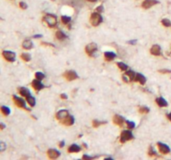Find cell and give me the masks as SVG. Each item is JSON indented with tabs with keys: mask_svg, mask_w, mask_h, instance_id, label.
I'll use <instances>...</instances> for the list:
<instances>
[{
	"mask_svg": "<svg viewBox=\"0 0 171 160\" xmlns=\"http://www.w3.org/2000/svg\"><path fill=\"white\" fill-rule=\"evenodd\" d=\"M44 21L49 28H54L57 24V18L53 14H46L44 17Z\"/></svg>",
	"mask_w": 171,
	"mask_h": 160,
	"instance_id": "1",
	"label": "cell"
},
{
	"mask_svg": "<svg viewBox=\"0 0 171 160\" xmlns=\"http://www.w3.org/2000/svg\"><path fill=\"white\" fill-rule=\"evenodd\" d=\"M103 22L102 16L98 13H93L90 17V23L93 27L99 26V24Z\"/></svg>",
	"mask_w": 171,
	"mask_h": 160,
	"instance_id": "2",
	"label": "cell"
},
{
	"mask_svg": "<svg viewBox=\"0 0 171 160\" xmlns=\"http://www.w3.org/2000/svg\"><path fill=\"white\" fill-rule=\"evenodd\" d=\"M133 138H134V135L132 132L129 130H124L120 134V142L122 144H124V143L127 141H129V140Z\"/></svg>",
	"mask_w": 171,
	"mask_h": 160,
	"instance_id": "3",
	"label": "cell"
},
{
	"mask_svg": "<svg viewBox=\"0 0 171 160\" xmlns=\"http://www.w3.org/2000/svg\"><path fill=\"white\" fill-rule=\"evenodd\" d=\"M13 98L14 103H15V104H16L18 108H24V109L28 110V111H29V110H30L29 108H28L26 107V104H25V101H24V100L23 99V98H19V97L16 96V95H14V96L13 97Z\"/></svg>",
	"mask_w": 171,
	"mask_h": 160,
	"instance_id": "4",
	"label": "cell"
},
{
	"mask_svg": "<svg viewBox=\"0 0 171 160\" xmlns=\"http://www.w3.org/2000/svg\"><path fill=\"white\" fill-rule=\"evenodd\" d=\"M64 78H66L68 81H73V80L78 78L79 76L75 71L69 70V71H67V72L64 73Z\"/></svg>",
	"mask_w": 171,
	"mask_h": 160,
	"instance_id": "5",
	"label": "cell"
},
{
	"mask_svg": "<svg viewBox=\"0 0 171 160\" xmlns=\"http://www.w3.org/2000/svg\"><path fill=\"white\" fill-rule=\"evenodd\" d=\"M3 56H4V58L7 60L8 62H13L14 60H15V57H16V54L14 53L12 51H4L3 52Z\"/></svg>",
	"mask_w": 171,
	"mask_h": 160,
	"instance_id": "6",
	"label": "cell"
},
{
	"mask_svg": "<svg viewBox=\"0 0 171 160\" xmlns=\"http://www.w3.org/2000/svg\"><path fill=\"white\" fill-rule=\"evenodd\" d=\"M157 145H158L159 152H160L162 154H168L170 153V148L167 144L159 142V143H157Z\"/></svg>",
	"mask_w": 171,
	"mask_h": 160,
	"instance_id": "7",
	"label": "cell"
},
{
	"mask_svg": "<svg viewBox=\"0 0 171 160\" xmlns=\"http://www.w3.org/2000/svg\"><path fill=\"white\" fill-rule=\"evenodd\" d=\"M97 44H94V43H91V44H88L86 47H85V51L86 53L89 54V56H92V53H93L97 50Z\"/></svg>",
	"mask_w": 171,
	"mask_h": 160,
	"instance_id": "8",
	"label": "cell"
},
{
	"mask_svg": "<svg viewBox=\"0 0 171 160\" xmlns=\"http://www.w3.org/2000/svg\"><path fill=\"white\" fill-rule=\"evenodd\" d=\"M48 158H51V159H55V158H58L59 156H60V153L59 152L58 150L56 149H53V148H51V149H48Z\"/></svg>",
	"mask_w": 171,
	"mask_h": 160,
	"instance_id": "9",
	"label": "cell"
},
{
	"mask_svg": "<svg viewBox=\"0 0 171 160\" xmlns=\"http://www.w3.org/2000/svg\"><path fill=\"white\" fill-rule=\"evenodd\" d=\"M32 86H33V88H34L35 90H37V91H39V90H42L43 88H44L45 87H44V85L42 84L41 83V81L40 80H39V79H34V80H33V82H32Z\"/></svg>",
	"mask_w": 171,
	"mask_h": 160,
	"instance_id": "10",
	"label": "cell"
},
{
	"mask_svg": "<svg viewBox=\"0 0 171 160\" xmlns=\"http://www.w3.org/2000/svg\"><path fill=\"white\" fill-rule=\"evenodd\" d=\"M159 4V2L157 0H144L143 2V4H142V7L145 9H148V8H151L154 5Z\"/></svg>",
	"mask_w": 171,
	"mask_h": 160,
	"instance_id": "11",
	"label": "cell"
},
{
	"mask_svg": "<svg viewBox=\"0 0 171 160\" xmlns=\"http://www.w3.org/2000/svg\"><path fill=\"white\" fill-rule=\"evenodd\" d=\"M68 116V112L65 109H62L56 113V118L58 120H64Z\"/></svg>",
	"mask_w": 171,
	"mask_h": 160,
	"instance_id": "12",
	"label": "cell"
},
{
	"mask_svg": "<svg viewBox=\"0 0 171 160\" xmlns=\"http://www.w3.org/2000/svg\"><path fill=\"white\" fill-rule=\"evenodd\" d=\"M150 53L155 56H159L161 55V48L159 45L155 44L153 45L152 48H150Z\"/></svg>",
	"mask_w": 171,
	"mask_h": 160,
	"instance_id": "13",
	"label": "cell"
},
{
	"mask_svg": "<svg viewBox=\"0 0 171 160\" xmlns=\"http://www.w3.org/2000/svg\"><path fill=\"white\" fill-rule=\"evenodd\" d=\"M124 120L125 119L123 118V117L120 115H118V114L115 115L113 118V122L115 123L116 125H118V126H122L124 123Z\"/></svg>",
	"mask_w": 171,
	"mask_h": 160,
	"instance_id": "14",
	"label": "cell"
},
{
	"mask_svg": "<svg viewBox=\"0 0 171 160\" xmlns=\"http://www.w3.org/2000/svg\"><path fill=\"white\" fill-rule=\"evenodd\" d=\"M63 124L66 125V126H71V125L74 124V118L73 116L68 115L66 118L63 120Z\"/></svg>",
	"mask_w": 171,
	"mask_h": 160,
	"instance_id": "15",
	"label": "cell"
},
{
	"mask_svg": "<svg viewBox=\"0 0 171 160\" xmlns=\"http://www.w3.org/2000/svg\"><path fill=\"white\" fill-rule=\"evenodd\" d=\"M80 150H81V148L77 144L70 145L68 148V153H79V152H80Z\"/></svg>",
	"mask_w": 171,
	"mask_h": 160,
	"instance_id": "16",
	"label": "cell"
},
{
	"mask_svg": "<svg viewBox=\"0 0 171 160\" xmlns=\"http://www.w3.org/2000/svg\"><path fill=\"white\" fill-rule=\"evenodd\" d=\"M156 103H157V104L159 107L163 108V107H167L168 106L167 101L163 98V97H159V98H156Z\"/></svg>",
	"mask_w": 171,
	"mask_h": 160,
	"instance_id": "17",
	"label": "cell"
},
{
	"mask_svg": "<svg viewBox=\"0 0 171 160\" xmlns=\"http://www.w3.org/2000/svg\"><path fill=\"white\" fill-rule=\"evenodd\" d=\"M135 81H138L140 84L144 85L145 84V83H146V78H145L142 73H137Z\"/></svg>",
	"mask_w": 171,
	"mask_h": 160,
	"instance_id": "18",
	"label": "cell"
},
{
	"mask_svg": "<svg viewBox=\"0 0 171 160\" xmlns=\"http://www.w3.org/2000/svg\"><path fill=\"white\" fill-rule=\"evenodd\" d=\"M22 46H23V48H24V49L29 50V49H31V48H33V42L31 41V40H25V41L23 43Z\"/></svg>",
	"mask_w": 171,
	"mask_h": 160,
	"instance_id": "19",
	"label": "cell"
},
{
	"mask_svg": "<svg viewBox=\"0 0 171 160\" xmlns=\"http://www.w3.org/2000/svg\"><path fill=\"white\" fill-rule=\"evenodd\" d=\"M116 57V54L113 52H105L104 58L107 61H112V60Z\"/></svg>",
	"mask_w": 171,
	"mask_h": 160,
	"instance_id": "20",
	"label": "cell"
},
{
	"mask_svg": "<svg viewBox=\"0 0 171 160\" xmlns=\"http://www.w3.org/2000/svg\"><path fill=\"white\" fill-rule=\"evenodd\" d=\"M18 92H19V93H20L22 96H24V97H28V96L30 95L29 90L27 89L26 88H24V87L19 88H18Z\"/></svg>",
	"mask_w": 171,
	"mask_h": 160,
	"instance_id": "21",
	"label": "cell"
},
{
	"mask_svg": "<svg viewBox=\"0 0 171 160\" xmlns=\"http://www.w3.org/2000/svg\"><path fill=\"white\" fill-rule=\"evenodd\" d=\"M26 100H27V103H28V104L30 105L31 107L35 106V104H36V101H35V98H34L33 97H32L31 95L28 96V97H26Z\"/></svg>",
	"mask_w": 171,
	"mask_h": 160,
	"instance_id": "22",
	"label": "cell"
},
{
	"mask_svg": "<svg viewBox=\"0 0 171 160\" xmlns=\"http://www.w3.org/2000/svg\"><path fill=\"white\" fill-rule=\"evenodd\" d=\"M125 75L127 77H129L130 81H134V80H135V78H136V73L131 70L127 71V72L125 73Z\"/></svg>",
	"mask_w": 171,
	"mask_h": 160,
	"instance_id": "23",
	"label": "cell"
},
{
	"mask_svg": "<svg viewBox=\"0 0 171 160\" xmlns=\"http://www.w3.org/2000/svg\"><path fill=\"white\" fill-rule=\"evenodd\" d=\"M1 112H2V113L4 114V116H8L9 115V113H10V109H9V108L8 107H6V106H2L1 107Z\"/></svg>",
	"mask_w": 171,
	"mask_h": 160,
	"instance_id": "24",
	"label": "cell"
},
{
	"mask_svg": "<svg viewBox=\"0 0 171 160\" xmlns=\"http://www.w3.org/2000/svg\"><path fill=\"white\" fill-rule=\"evenodd\" d=\"M56 38L59 39V40H63L64 38H67V36L65 35V34L62 32V31H58V32L56 33Z\"/></svg>",
	"mask_w": 171,
	"mask_h": 160,
	"instance_id": "25",
	"label": "cell"
},
{
	"mask_svg": "<svg viewBox=\"0 0 171 160\" xmlns=\"http://www.w3.org/2000/svg\"><path fill=\"white\" fill-rule=\"evenodd\" d=\"M21 58H22L23 60H24L25 62H29L31 60V55L29 53H23L21 55Z\"/></svg>",
	"mask_w": 171,
	"mask_h": 160,
	"instance_id": "26",
	"label": "cell"
},
{
	"mask_svg": "<svg viewBox=\"0 0 171 160\" xmlns=\"http://www.w3.org/2000/svg\"><path fill=\"white\" fill-rule=\"evenodd\" d=\"M139 112L140 113H143V114H145V113H148L149 112V108L148 107H145V106H142L139 108Z\"/></svg>",
	"mask_w": 171,
	"mask_h": 160,
	"instance_id": "27",
	"label": "cell"
},
{
	"mask_svg": "<svg viewBox=\"0 0 171 160\" xmlns=\"http://www.w3.org/2000/svg\"><path fill=\"white\" fill-rule=\"evenodd\" d=\"M117 66H118L121 70H123V71H126L127 68H128V65H126L125 64H124V63H121V62L117 63Z\"/></svg>",
	"mask_w": 171,
	"mask_h": 160,
	"instance_id": "28",
	"label": "cell"
},
{
	"mask_svg": "<svg viewBox=\"0 0 171 160\" xmlns=\"http://www.w3.org/2000/svg\"><path fill=\"white\" fill-rule=\"evenodd\" d=\"M61 20H62V23L64 24H68V23L71 21V18L70 17H68V16H62Z\"/></svg>",
	"mask_w": 171,
	"mask_h": 160,
	"instance_id": "29",
	"label": "cell"
},
{
	"mask_svg": "<svg viewBox=\"0 0 171 160\" xmlns=\"http://www.w3.org/2000/svg\"><path fill=\"white\" fill-rule=\"evenodd\" d=\"M35 78L41 81V80H43L45 78V75H44V73H43L41 72H37L35 73Z\"/></svg>",
	"mask_w": 171,
	"mask_h": 160,
	"instance_id": "30",
	"label": "cell"
},
{
	"mask_svg": "<svg viewBox=\"0 0 171 160\" xmlns=\"http://www.w3.org/2000/svg\"><path fill=\"white\" fill-rule=\"evenodd\" d=\"M106 124V122H99V120H93V128H98L99 126H100L101 124Z\"/></svg>",
	"mask_w": 171,
	"mask_h": 160,
	"instance_id": "31",
	"label": "cell"
},
{
	"mask_svg": "<svg viewBox=\"0 0 171 160\" xmlns=\"http://www.w3.org/2000/svg\"><path fill=\"white\" fill-rule=\"evenodd\" d=\"M162 24H163L164 27H170L171 26V22L169 19L164 18L163 20H162Z\"/></svg>",
	"mask_w": 171,
	"mask_h": 160,
	"instance_id": "32",
	"label": "cell"
},
{
	"mask_svg": "<svg viewBox=\"0 0 171 160\" xmlns=\"http://www.w3.org/2000/svg\"><path fill=\"white\" fill-rule=\"evenodd\" d=\"M149 155L150 156V157H154V156H157L158 154L156 153V152L155 151V149L153 148V147H150L149 148Z\"/></svg>",
	"mask_w": 171,
	"mask_h": 160,
	"instance_id": "33",
	"label": "cell"
},
{
	"mask_svg": "<svg viewBox=\"0 0 171 160\" xmlns=\"http://www.w3.org/2000/svg\"><path fill=\"white\" fill-rule=\"evenodd\" d=\"M126 124L128 125V127H129V128H130V129H132V128H135V124L134 122H131V121H129V120H127Z\"/></svg>",
	"mask_w": 171,
	"mask_h": 160,
	"instance_id": "34",
	"label": "cell"
},
{
	"mask_svg": "<svg viewBox=\"0 0 171 160\" xmlns=\"http://www.w3.org/2000/svg\"><path fill=\"white\" fill-rule=\"evenodd\" d=\"M19 7H20L21 8H23V9H26V8H28V5L25 4L24 2H20V4H19Z\"/></svg>",
	"mask_w": 171,
	"mask_h": 160,
	"instance_id": "35",
	"label": "cell"
},
{
	"mask_svg": "<svg viewBox=\"0 0 171 160\" xmlns=\"http://www.w3.org/2000/svg\"><path fill=\"white\" fill-rule=\"evenodd\" d=\"M159 72L160 73H171V70H169V69H161V70H159Z\"/></svg>",
	"mask_w": 171,
	"mask_h": 160,
	"instance_id": "36",
	"label": "cell"
},
{
	"mask_svg": "<svg viewBox=\"0 0 171 160\" xmlns=\"http://www.w3.org/2000/svg\"><path fill=\"white\" fill-rule=\"evenodd\" d=\"M0 146H1V148H0V151L3 152V151L5 149V148H6V144H5L4 143H1V145H0Z\"/></svg>",
	"mask_w": 171,
	"mask_h": 160,
	"instance_id": "37",
	"label": "cell"
},
{
	"mask_svg": "<svg viewBox=\"0 0 171 160\" xmlns=\"http://www.w3.org/2000/svg\"><path fill=\"white\" fill-rule=\"evenodd\" d=\"M97 11H98L99 13L104 12V7H103V6H99V7H98V8H97Z\"/></svg>",
	"mask_w": 171,
	"mask_h": 160,
	"instance_id": "38",
	"label": "cell"
},
{
	"mask_svg": "<svg viewBox=\"0 0 171 160\" xmlns=\"http://www.w3.org/2000/svg\"><path fill=\"white\" fill-rule=\"evenodd\" d=\"M137 43V40L136 39H135V40H130V41H129L128 42V44H132V45H134V44H135Z\"/></svg>",
	"mask_w": 171,
	"mask_h": 160,
	"instance_id": "39",
	"label": "cell"
},
{
	"mask_svg": "<svg viewBox=\"0 0 171 160\" xmlns=\"http://www.w3.org/2000/svg\"><path fill=\"white\" fill-rule=\"evenodd\" d=\"M83 158H84V159H92V158H93V157H90V156H88V155H84V156H83Z\"/></svg>",
	"mask_w": 171,
	"mask_h": 160,
	"instance_id": "40",
	"label": "cell"
},
{
	"mask_svg": "<svg viewBox=\"0 0 171 160\" xmlns=\"http://www.w3.org/2000/svg\"><path fill=\"white\" fill-rule=\"evenodd\" d=\"M122 78H123V80H124L125 83H129V78H126V75H123V77H122Z\"/></svg>",
	"mask_w": 171,
	"mask_h": 160,
	"instance_id": "41",
	"label": "cell"
},
{
	"mask_svg": "<svg viewBox=\"0 0 171 160\" xmlns=\"http://www.w3.org/2000/svg\"><path fill=\"white\" fill-rule=\"evenodd\" d=\"M60 97H61V98H62L63 99H67V98H68L67 95H66V94H64V93H62Z\"/></svg>",
	"mask_w": 171,
	"mask_h": 160,
	"instance_id": "42",
	"label": "cell"
},
{
	"mask_svg": "<svg viewBox=\"0 0 171 160\" xmlns=\"http://www.w3.org/2000/svg\"><path fill=\"white\" fill-rule=\"evenodd\" d=\"M34 38H42V35L41 34H36V35L33 36Z\"/></svg>",
	"mask_w": 171,
	"mask_h": 160,
	"instance_id": "43",
	"label": "cell"
},
{
	"mask_svg": "<svg viewBox=\"0 0 171 160\" xmlns=\"http://www.w3.org/2000/svg\"><path fill=\"white\" fill-rule=\"evenodd\" d=\"M64 144H65L64 141H62L60 144H59V147H60V148H64Z\"/></svg>",
	"mask_w": 171,
	"mask_h": 160,
	"instance_id": "44",
	"label": "cell"
},
{
	"mask_svg": "<svg viewBox=\"0 0 171 160\" xmlns=\"http://www.w3.org/2000/svg\"><path fill=\"white\" fill-rule=\"evenodd\" d=\"M167 117H168V118L169 119V121H171V113H169V114H168Z\"/></svg>",
	"mask_w": 171,
	"mask_h": 160,
	"instance_id": "45",
	"label": "cell"
},
{
	"mask_svg": "<svg viewBox=\"0 0 171 160\" xmlns=\"http://www.w3.org/2000/svg\"><path fill=\"white\" fill-rule=\"evenodd\" d=\"M0 126H1V129H4V128H5V124H0Z\"/></svg>",
	"mask_w": 171,
	"mask_h": 160,
	"instance_id": "46",
	"label": "cell"
},
{
	"mask_svg": "<svg viewBox=\"0 0 171 160\" xmlns=\"http://www.w3.org/2000/svg\"><path fill=\"white\" fill-rule=\"evenodd\" d=\"M88 1H89V2H91V3H94V2L97 1V0H88Z\"/></svg>",
	"mask_w": 171,
	"mask_h": 160,
	"instance_id": "47",
	"label": "cell"
}]
</instances>
